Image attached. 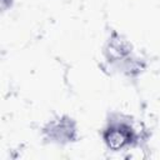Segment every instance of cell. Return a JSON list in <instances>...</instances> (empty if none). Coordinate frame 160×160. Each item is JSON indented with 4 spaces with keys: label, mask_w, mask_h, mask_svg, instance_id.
Masks as SVG:
<instances>
[{
    "label": "cell",
    "mask_w": 160,
    "mask_h": 160,
    "mask_svg": "<svg viewBox=\"0 0 160 160\" xmlns=\"http://www.w3.org/2000/svg\"><path fill=\"white\" fill-rule=\"evenodd\" d=\"M131 129L125 124H115L105 132V141L111 149H120L130 142Z\"/></svg>",
    "instance_id": "cell-1"
},
{
    "label": "cell",
    "mask_w": 160,
    "mask_h": 160,
    "mask_svg": "<svg viewBox=\"0 0 160 160\" xmlns=\"http://www.w3.org/2000/svg\"><path fill=\"white\" fill-rule=\"evenodd\" d=\"M9 5V2H8V0H0V11L4 9V8H6Z\"/></svg>",
    "instance_id": "cell-2"
}]
</instances>
